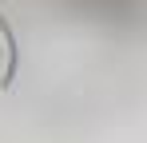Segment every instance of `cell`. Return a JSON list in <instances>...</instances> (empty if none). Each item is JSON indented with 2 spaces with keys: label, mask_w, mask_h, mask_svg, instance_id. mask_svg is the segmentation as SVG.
<instances>
[{
  "label": "cell",
  "mask_w": 147,
  "mask_h": 143,
  "mask_svg": "<svg viewBox=\"0 0 147 143\" xmlns=\"http://www.w3.org/2000/svg\"><path fill=\"white\" fill-rule=\"evenodd\" d=\"M16 68H20V48H16V36H12L8 20L0 16V92L16 80Z\"/></svg>",
  "instance_id": "6da1fadb"
}]
</instances>
